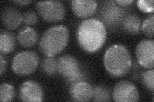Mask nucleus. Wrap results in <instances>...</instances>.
I'll return each mask as SVG.
<instances>
[{"label":"nucleus","instance_id":"obj_16","mask_svg":"<svg viewBox=\"0 0 154 102\" xmlns=\"http://www.w3.org/2000/svg\"><path fill=\"white\" fill-rule=\"evenodd\" d=\"M123 30L128 33L137 34L140 31L141 22V19L136 14L128 13L122 21Z\"/></svg>","mask_w":154,"mask_h":102},{"label":"nucleus","instance_id":"obj_11","mask_svg":"<svg viewBox=\"0 0 154 102\" xmlns=\"http://www.w3.org/2000/svg\"><path fill=\"white\" fill-rule=\"evenodd\" d=\"M2 22L10 30L17 29L23 22V14L16 7H6L2 12Z\"/></svg>","mask_w":154,"mask_h":102},{"label":"nucleus","instance_id":"obj_9","mask_svg":"<svg viewBox=\"0 0 154 102\" xmlns=\"http://www.w3.org/2000/svg\"><path fill=\"white\" fill-rule=\"evenodd\" d=\"M139 64L146 69H152L154 66V41L144 39L139 42L136 49Z\"/></svg>","mask_w":154,"mask_h":102},{"label":"nucleus","instance_id":"obj_17","mask_svg":"<svg viewBox=\"0 0 154 102\" xmlns=\"http://www.w3.org/2000/svg\"><path fill=\"white\" fill-rule=\"evenodd\" d=\"M93 98L94 101H109L111 98V93L107 87L98 85L93 88Z\"/></svg>","mask_w":154,"mask_h":102},{"label":"nucleus","instance_id":"obj_18","mask_svg":"<svg viewBox=\"0 0 154 102\" xmlns=\"http://www.w3.org/2000/svg\"><path fill=\"white\" fill-rule=\"evenodd\" d=\"M41 68L48 75H54L57 72V61L54 57H47L42 60Z\"/></svg>","mask_w":154,"mask_h":102},{"label":"nucleus","instance_id":"obj_24","mask_svg":"<svg viewBox=\"0 0 154 102\" xmlns=\"http://www.w3.org/2000/svg\"><path fill=\"white\" fill-rule=\"evenodd\" d=\"M7 69V61L3 54L0 55V75L2 76Z\"/></svg>","mask_w":154,"mask_h":102},{"label":"nucleus","instance_id":"obj_25","mask_svg":"<svg viewBox=\"0 0 154 102\" xmlns=\"http://www.w3.org/2000/svg\"><path fill=\"white\" fill-rule=\"evenodd\" d=\"M115 1L118 5L124 8L128 5H131L132 3H134L133 0H116V1Z\"/></svg>","mask_w":154,"mask_h":102},{"label":"nucleus","instance_id":"obj_12","mask_svg":"<svg viewBox=\"0 0 154 102\" xmlns=\"http://www.w3.org/2000/svg\"><path fill=\"white\" fill-rule=\"evenodd\" d=\"M72 10L80 18L92 16L97 10V2L94 0H75L70 2Z\"/></svg>","mask_w":154,"mask_h":102},{"label":"nucleus","instance_id":"obj_13","mask_svg":"<svg viewBox=\"0 0 154 102\" xmlns=\"http://www.w3.org/2000/svg\"><path fill=\"white\" fill-rule=\"evenodd\" d=\"M70 95L73 101H88L93 98V88L88 82L81 81L71 86Z\"/></svg>","mask_w":154,"mask_h":102},{"label":"nucleus","instance_id":"obj_8","mask_svg":"<svg viewBox=\"0 0 154 102\" xmlns=\"http://www.w3.org/2000/svg\"><path fill=\"white\" fill-rule=\"evenodd\" d=\"M112 97L115 101L132 102L139 100V91L136 86L128 80H121L115 86Z\"/></svg>","mask_w":154,"mask_h":102},{"label":"nucleus","instance_id":"obj_5","mask_svg":"<svg viewBox=\"0 0 154 102\" xmlns=\"http://www.w3.org/2000/svg\"><path fill=\"white\" fill-rule=\"evenodd\" d=\"M127 15L126 8L120 7L115 1H105L100 8L99 20L105 26L114 29L122 23L125 17Z\"/></svg>","mask_w":154,"mask_h":102},{"label":"nucleus","instance_id":"obj_22","mask_svg":"<svg viewBox=\"0 0 154 102\" xmlns=\"http://www.w3.org/2000/svg\"><path fill=\"white\" fill-rule=\"evenodd\" d=\"M23 22L27 26H32L38 22L36 13L32 10H28L23 14Z\"/></svg>","mask_w":154,"mask_h":102},{"label":"nucleus","instance_id":"obj_7","mask_svg":"<svg viewBox=\"0 0 154 102\" xmlns=\"http://www.w3.org/2000/svg\"><path fill=\"white\" fill-rule=\"evenodd\" d=\"M36 8L40 16L50 22L62 21L66 14L64 4L59 1H38L36 3Z\"/></svg>","mask_w":154,"mask_h":102},{"label":"nucleus","instance_id":"obj_2","mask_svg":"<svg viewBox=\"0 0 154 102\" xmlns=\"http://www.w3.org/2000/svg\"><path fill=\"white\" fill-rule=\"evenodd\" d=\"M69 38V31L66 26H52L48 29L41 36L39 48L47 57H54L64 49Z\"/></svg>","mask_w":154,"mask_h":102},{"label":"nucleus","instance_id":"obj_21","mask_svg":"<svg viewBox=\"0 0 154 102\" xmlns=\"http://www.w3.org/2000/svg\"><path fill=\"white\" fill-rule=\"evenodd\" d=\"M141 81L143 85L148 90L153 92L154 91V70L148 69V70L143 72L141 75Z\"/></svg>","mask_w":154,"mask_h":102},{"label":"nucleus","instance_id":"obj_4","mask_svg":"<svg viewBox=\"0 0 154 102\" xmlns=\"http://www.w3.org/2000/svg\"><path fill=\"white\" fill-rule=\"evenodd\" d=\"M57 71L71 86L84 81L85 74L76 58L70 55H64L57 60Z\"/></svg>","mask_w":154,"mask_h":102},{"label":"nucleus","instance_id":"obj_6","mask_svg":"<svg viewBox=\"0 0 154 102\" xmlns=\"http://www.w3.org/2000/svg\"><path fill=\"white\" fill-rule=\"evenodd\" d=\"M39 58L33 51H23L17 54L12 60V68L18 75H28L35 71L38 65Z\"/></svg>","mask_w":154,"mask_h":102},{"label":"nucleus","instance_id":"obj_10","mask_svg":"<svg viewBox=\"0 0 154 102\" xmlns=\"http://www.w3.org/2000/svg\"><path fill=\"white\" fill-rule=\"evenodd\" d=\"M19 98L23 101H42L44 91L39 84L34 80L24 82L19 88Z\"/></svg>","mask_w":154,"mask_h":102},{"label":"nucleus","instance_id":"obj_20","mask_svg":"<svg viewBox=\"0 0 154 102\" xmlns=\"http://www.w3.org/2000/svg\"><path fill=\"white\" fill-rule=\"evenodd\" d=\"M141 29L143 33L149 38H153L154 35V16L152 14L144 19L142 22Z\"/></svg>","mask_w":154,"mask_h":102},{"label":"nucleus","instance_id":"obj_14","mask_svg":"<svg viewBox=\"0 0 154 102\" xmlns=\"http://www.w3.org/2000/svg\"><path fill=\"white\" fill-rule=\"evenodd\" d=\"M38 35L37 31L31 27H24L18 32L17 40L21 46L30 48L34 46L38 41Z\"/></svg>","mask_w":154,"mask_h":102},{"label":"nucleus","instance_id":"obj_15","mask_svg":"<svg viewBox=\"0 0 154 102\" xmlns=\"http://www.w3.org/2000/svg\"><path fill=\"white\" fill-rule=\"evenodd\" d=\"M16 47V38L14 34L7 30H2L0 33V52L2 54H7L14 51Z\"/></svg>","mask_w":154,"mask_h":102},{"label":"nucleus","instance_id":"obj_23","mask_svg":"<svg viewBox=\"0 0 154 102\" xmlns=\"http://www.w3.org/2000/svg\"><path fill=\"white\" fill-rule=\"evenodd\" d=\"M137 6L140 10L145 13H152L154 10L153 0H138Z\"/></svg>","mask_w":154,"mask_h":102},{"label":"nucleus","instance_id":"obj_1","mask_svg":"<svg viewBox=\"0 0 154 102\" xmlns=\"http://www.w3.org/2000/svg\"><path fill=\"white\" fill-rule=\"evenodd\" d=\"M76 37L79 45L85 51L93 53L104 45L107 38V28L99 19H85L79 24Z\"/></svg>","mask_w":154,"mask_h":102},{"label":"nucleus","instance_id":"obj_19","mask_svg":"<svg viewBox=\"0 0 154 102\" xmlns=\"http://www.w3.org/2000/svg\"><path fill=\"white\" fill-rule=\"evenodd\" d=\"M15 90L13 86L2 83L0 86V101H11L15 97Z\"/></svg>","mask_w":154,"mask_h":102},{"label":"nucleus","instance_id":"obj_3","mask_svg":"<svg viewBox=\"0 0 154 102\" xmlns=\"http://www.w3.org/2000/svg\"><path fill=\"white\" fill-rule=\"evenodd\" d=\"M104 65L106 70L112 76H123L129 71L132 66L131 54L123 45H113L105 52Z\"/></svg>","mask_w":154,"mask_h":102},{"label":"nucleus","instance_id":"obj_26","mask_svg":"<svg viewBox=\"0 0 154 102\" xmlns=\"http://www.w3.org/2000/svg\"><path fill=\"white\" fill-rule=\"evenodd\" d=\"M32 1H21V0H19V1H14V3L19 4V5H22V6H25V5H27V4L31 3Z\"/></svg>","mask_w":154,"mask_h":102}]
</instances>
